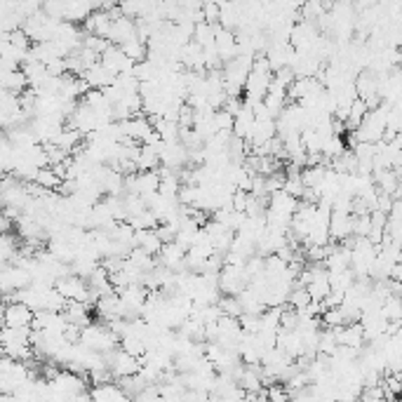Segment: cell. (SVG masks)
I'll return each instance as SVG.
<instances>
[{"label":"cell","instance_id":"obj_1","mask_svg":"<svg viewBox=\"0 0 402 402\" xmlns=\"http://www.w3.org/2000/svg\"><path fill=\"white\" fill-rule=\"evenodd\" d=\"M80 343L85 348L94 350V353H113L116 348H120V336L104 323H92L90 327H85L83 334H80Z\"/></svg>","mask_w":402,"mask_h":402},{"label":"cell","instance_id":"obj_2","mask_svg":"<svg viewBox=\"0 0 402 402\" xmlns=\"http://www.w3.org/2000/svg\"><path fill=\"white\" fill-rule=\"evenodd\" d=\"M106 367H108V372L113 374V379L120 381V379H130V376L139 374L141 360L132 358V355L125 353L123 348H116L113 353H106Z\"/></svg>","mask_w":402,"mask_h":402},{"label":"cell","instance_id":"obj_3","mask_svg":"<svg viewBox=\"0 0 402 402\" xmlns=\"http://www.w3.org/2000/svg\"><path fill=\"white\" fill-rule=\"evenodd\" d=\"M3 320H5V327H12V330H26V327H33L36 313H33L26 303L12 301V303H5Z\"/></svg>","mask_w":402,"mask_h":402},{"label":"cell","instance_id":"obj_4","mask_svg":"<svg viewBox=\"0 0 402 402\" xmlns=\"http://www.w3.org/2000/svg\"><path fill=\"white\" fill-rule=\"evenodd\" d=\"M101 64H104L108 71H113L116 76H123V73H132L134 71V61L130 59L128 54L123 52V48H118V45H111V48L106 50L104 54H101Z\"/></svg>","mask_w":402,"mask_h":402},{"label":"cell","instance_id":"obj_5","mask_svg":"<svg viewBox=\"0 0 402 402\" xmlns=\"http://www.w3.org/2000/svg\"><path fill=\"white\" fill-rule=\"evenodd\" d=\"M68 327V320L64 313H52V311H40L33 320V332H48V334H64Z\"/></svg>","mask_w":402,"mask_h":402},{"label":"cell","instance_id":"obj_6","mask_svg":"<svg viewBox=\"0 0 402 402\" xmlns=\"http://www.w3.org/2000/svg\"><path fill=\"white\" fill-rule=\"evenodd\" d=\"M299 205H301V200L292 198V195L285 191H278L268 198V212H273V214H278V217H285V219H294Z\"/></svg>","mask_w":402,"mask_h":402},{"label":"cell","instance_id":"obj_7","mask_svg":"<svg viewBox=\"0 0 402 402\" xmlns=\"http://www.w3.org/2000/svg\"><path fill=\"white\" fill-rule=\"evenodd\" d=\"M0 88L3 92H12V94H24V92L31 88L26 73L21 71H0Z\"/></svg>","mask_w":402,"mask_h":402},{"label":"cell","instance_id":"obj_8","mask_svg":"<svg viewBox=\"0 0 402 402\" xmlns=\"http://www.w3.org/2000/svg\"><path fill=\"white\" fill-rule=\"evenodd\" d=\"M99 10V5L83 3V0H66V19L71 24H80V21H88L92 14Z\"/></svg>","mask_w":402,"mask_h":402},{"label":"cell","instance_id":"obj_9","mask_svg":"<svg viewBox=\"0 0 402 402\" xmlns=\"http://www.w3.org/2000/svg\"><path fill=\"white\" fill-rule=\"evenodd\" d=\"M83 78L88 80L92 90H106V88H111V85L116 83V78H118V76H116L113 71H108V68L99 61V64L92 66Z\"/></svg>","mask_w":402,"mask_h":402},{"label":"cell","instance_id":"obj_10","mask_svg":"<svg viewBox=\"0 0 402 402\" xmlns=\"http://www.w3.org/2000/svg\"><path fill=\"white\" fill-rule=\"evenodd\" d=\"M257 125V116H254V108L250 106H243V111L235 116V125H233V134L238 137V139L247 141L252 137V130H254Z\"/></svg>","mask_w":402,"mask_h":402},{"label":"cell","instance_id":"obj_11","mask_svg":"<svg viewBox=\"0 0 402 402\" xmlns=\"http://www.w3.org/2000/svg\"><path fill=\"white\" fill-rule=\"evenodd\" d=\"M163 240L158 238L156 231H137L134 235V247H141V250H146L148 254L158 257L160 250H163Z\"/></svg>","mask_w":402,"mask_h":402},{"label":"cell","instance_id":"obj_12","mask_svg":"<svg viewBox=\"0 0 402 402\" xmlns=\"http://www.w3.org/2000/svg\"><path fill=\"white\" fill-rule=\"evenodd\" d=\"M128 261L132 263V266L139 268V271H143V273H153L158 268V257L148 254V252L141 250V247H134V250H132V254L128 257Z\"/></svg>","mask_w":402,"mask_h":402},{"label":"cell","instance_id":"obj_13","mask_svg":"<svg viewBox=\"0 0 402 402\" xmlns=\"http://www.w3.org/2000/svg\"><path fill=\"white\" fill-rule=\"evenodd\" d=\"M118 48H123V52L128 54L134 64H141V61L148 59V45H146V40H141L139 36L125 45H118Z\"/></svg>","mask_w":402,"mask_h":402},{"label":"cell","instance_id":"obj_14","mask_svg":"<svg viewBox=\"0 0 402 402\" xmlns=\"http://www.w3.org/2000/svg\"><path fill=\"white\" fill-rule=\"evenodd\" d=\"M33 183H38V186L45 188V191H59L61 179L57 177V172L52 168H45V170L38 172V177H36V181Z\"/></svg>","mask_w":402,"mask_h":402},{"label":"cell","instance_id":"obj_15","mask_svg":"<svg viewBox=\"0 0 402 402\" xmlns=\"http://www.w3.org/2000/svg\"><path fill=\"white\" fill-rule=\"evenodd\" d=\"M219 308L223 311V315H228V318H238L240 320L245 315V308H243V303H240L238 297H221Z\"/></svg>","mask_w":402,"mask_h":402},{"label":"cell","instance_id":"obj_16","mask_svg":"<svg viewBox=\"0 0 402 402\" xmlns=\"http://www.w3.org/2000/svg\"><path fill=\"white\" fill-rule=\"evenodd\" d=\"M313 299H311V294H308V290L306 287H294V292L290 294V308H294V311H303V308L311 303Z\"/></svg>","mask_w":402,"mask_h":402},{"label":"cell","instance_id":"obj_17","mask_svg":"<svg viewBox=\"0 0 402 402\" xmlns=\"http://www.w3.org/2000/svg\"><path fill=\"white\" fill-rule=\"evenodd\" d=\"M203 14L208 24H219L221 21V5L219 3H203Z\"/></svg>","mask_w":402,"mask_h":402},{"label":"cell","instance_id":"obj_18","mask_svg":"<svg viewBox=\"0 0 402 402\" xmlns=\"http://www.w3.org/2000/svg\"><path fill=\"white\" fill-rule=\"evenodd\" d=\"M390 280H393V283H400L402 285V261H398L393 266V271H390Z\"/></svg>","mask_w":402,"mask_h":402}]
</instances>
